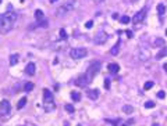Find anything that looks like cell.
<instances>
[{
	"instance_id": "obj_36",
	"label": "cell",
	"mask_w": 167,
	"mask_h": 126,
	"mask_svg": "<svg viewBox=\"0 0 167 126\" xmlns=\"http://www.w3.org/2000/svg\"><path fill=\"white\" fill-rule=\"evenodd\" d=\"M54 2H57V0H50V3H54Z\"/></svg>"
},
{
	"instance_id": "obj_4",
	"label": "cell",
	"mask_w": 167,
	"mask_h": 126,
	"mask_svg": "<svg viewBox=\"0 0 167 126\" xmlns=\"http://www.w3.org/2000/svg\"><path fill=\"white\" fill-rule=\"evenodd\" d=\"M10 112H11V105H10V101L3 100V101L0 102V116H9Z\"/></svg>"
},
{
	"instance_id": "obj_7",
	"label": "cell",
	"mask_w": 167,
	"mask_h": 126,
	"mask_svg": "<svg viewBox=\"0 0 167 126\" xmlns=\"http://www.w3.org/2000/svg\"><path fill=\"white\" fill-rule=\"evenodd\" d=\"M145 17H146V8H142L132 17V22L134 24H139V22H142L145 20Z\"/></svg>"
},
{
	"instance_id": "obj_22",
	"label": "cell",
	"mask_w": 167,
	"mask_h": 126,
	"mask_svg": "<svg viewBox=\"0 0 167 126\" xmlns=\"http://www.w3.org/2000/svg\"><path fill=\"white\" fill-rule=\"evenodd\" d=\"M71 98L74 100V101H79V100H81V93H79V92H72V93H71Z\"/></svg>"
},
{
	"instance_id": "obj_16",
	"label": "cell",
	"mask_w": 167,
	"mask_h": 126,
	"mask_svg": "<svg viewBox=\"0 0 167 126\" xmlns=\"http://www.w3.org/2000/svg\"><path fill=\"white\" fill-rule=\"evenodd\" d=\"M166 56H167V47L164 46V47H161V51H160V53L156 54V58H157V60H161V58L166 57Z\"/></svg>"
},
{
	"instance_id": "obj_11",
	"label": "cell",
	"mask_w": 167,
	"mask_h": 126,
	"mask_svg": "<svg viewBox=\"0 0 167 126\" xmlns=\"http://www.w3.org/2000/svg\"><path fill=\"white\" fill-rule=\"evenodd\" d=\"M87 94H88V97H89L91 100H98V97H99V90H98V89L88 90Z\"/></svg>"
},
{
	"instance_id": "obj_28",
	"label": "cell",
	"mask_w": 167,
	"mask_h": 126,
	"mask_svg": "<svg viewBox=\"0 0 167 126\" xmlns=\"http://www.w3.org/2000/svg\"><path fill=\"white\" fill-rule=\"evenodd\" d=\"M153 84H155L153 82H146V83H145V86H143V90H149V89H152V87H153Z\"/></svg>"
},
{
	"instance_id": "obj_8",
	"label": "cell",
	"mask_w": 167,
	"mask_h": 126,
	"mask_svg": "<svg viewBox=\"0 0 167 126\" xmlns=\"http://www.w3.org/2000/svg\"><path fill=\"white\" fill-rule=\"evenodd\" d=\"M43 101H45V104H53V93L50 90H43Z\"/></svg>"
},
{
	"instance_id": "obj_13",
	"label": "cell",
	"mask_w": 167,
	"mask_h": 126,
	"mask_svg": "<svg viewBox=\"0 0 167 126\" xmlns=\"http://www.w3.org/2000/svg\"><path fill=\"white\" fill-rule=\"evenodd\" d=\"M120 46H121V40H118V42L116 43V44L111 47V50H110V53H111V56H117L118 54V51H120Z\"/></svg>"
},
{
	"instance_id": "obj_27",
	"label": "cell",
	"mask_w": 167,
	"mask_h": 126,
	"mask_svg": "<svg viewBox=\"0 0 167 126\" xmlns=\"http://www.w3.org/2000/svg\"><path fill=\"white\" fill-rule=\"evenodd\" d=\"M60 39H63V40L67 39V32H66V29H63V28L60 29Z\"/></svg>"
},
{
	"instance_id": "obj_24",
	"label": "cell",
	"mask_w": 167,
	"mask_h": 126,
	"mask_svg": "<svg viewBox=\"0 0 167 126\" xmlns=\"http://www.w3.org/2000/svg\"><path fill=\"white\" fill-rule=\"evenodd\" d=\"M25 104H27V98H25V97H22V98H21L20 101H18L17 108H18V110H21V108H24V107H25Z\"/></svg>"
},
{
	"instance_id": "obj_20",
	"label": "cell",
	"mask_w": 167,
	"mask_h": 126,
	"mask_svg": "<svg viewBox=\"0 0 167 126\" xmlns=\"http://www.w3.org/2000/svg\"><path fill=\"white\" fill-rule=\"evenodd\" d=\"M64 110H66L68 114H74V111H75V108H74V105H72V104H66V105H64Z\"/></svg>"
},
{
	"instance_id": "obj_39",
	"label": "cell",
	"mask_w": 167,
	"mask_h": 126,
	"mask_svg": "<svg viewBox=\"0 0 167 126\" xmlns=\"http://www.w3.org/2000/svg\"><path fill=\"white\" fill-rule=\"evenodd\" d=\"M121 126H127V125H121Z\"/></svg>"
},
{
	"instance_id": "obj_21",
	"label": "cell",
	"mask_w": 167,
	"mask_h": 126,
	"mask_svg": "<svg viewBox=\"0 0 167 126\" xmlns=\"http://www.w3.org/2000/svg\"><path fill=\"white\" fill-rule=\"evenodd\" d=\"M24 90L25 92H32L33 90V83L32 82H27V83L24 84Z\"/></svg>"
},
{
	"instance_id": "obj_3",
	"label": "cell",
	"mask_w": 167,
	"mask_h": 126,
	"mask_svg": "<svg viewBox=\"0 0 167 126\" xmlns=\"http://www.w3.org/2000/svg\"><path fill=\"white\" fill-rule=\"evenodd\" d=\"M70 56H71L74 60H81V58H85L88 56V50L85 47H75L71 50Z\"/></svg>"
},
{
	"instance_id": "obj_32",
	"label": "cell",
	"mask_w": 167,
	"mask_h": 126,
	"mask_svg": "<svg viewBox=\"0 0 167 126\" xmlns=\"http://www.w3.org/2000/svg\"><path fill=\"white\" fill-rule=\"evenodd\" d=\"M125 33H127V36H128V38H130V39H131V38H132V36H134V33H132V30H125Z\"/></svg>"
},
{
	"instance_id": "obj_10",
	"label": "cell",
	"mask_w": 167,
	"mask_h": 126,
	"mask_svg": "<svg viewBox=\"0 0 167 126\" xmlns=\"http://www.w3.org/2000/svg\"><path fill=\"white\" fill-rule=\"evenodd\" d=\"M139 60L141 61H148L150 58V51L149 50H146V48H141L139 50Z\"/></svg>"
},
{
	"instance_id": "obj_25",
	"label": "cell",
	"mask_w": 167,
	"mask_h": 126,
	"mask_svg": "<svg viewBox=\"0 0 167 126\" xmlns=\"http://www.w3.org/2000/svg\"><path fill=\"white\" fill-rule=\"evenodd\" d=\"M130 21H131V18H130L128 15H122V17L120 18V22H121V24H128Z\"/></svg>"
},
{
	"instance_id": "obj_31",
	"label": "cell",
	"mask_w": 167,
	"mask_h": 126,
	"mask_svg": "<svg viewBox=\"0 0 167 126\" xmlns=\"http://www.w3.org/2000/svg\"><path fill=\"white\" fill-rule=\"evenodd\" d=\"M104 87L109 90V87H110V79H106V80H104Z\"/></svg>"
},
{
	"instance_id": "obj_1",
	"label": "cell",
	"mask_w": 167,
	"mask_h": 126,
	"mask_svg": "<svg viewBox=\"0 0 167 126\" xmlns=\"http://www.w3.org/2000/svg\"><path fill=\"white\" fill-rule=\"evenodd\" d=\"M15 20H17L15 12H6L0 15V33H9L14 26Z\"/></svg>"
},
{
	"instance_id": "obj_17",
	"label": "cell",
	"mask_w": 167,
	"mask_h": 126,
	"mask_svg": "<svg viewBox=\"0 0 167 126\" xmlns=\"http://www.w3.org/2000/svg\"><path fill=\"white\" fill-rule=\"evenodd\" d=\"M122 112H125V114H132L134 112V107H131V105H122Z\"/></svg>"
},
{
	"instance_id": "obj_15",
	"label": "cell",
	"mask_w": 167,
	"mask_h": 126,
	"mask_svg": "<svg viewBox=\"0 0 167 126\" xmlns=\"http://www.w3.org/2000/svg\"><path fill=\"white\" fill-rule=\"evenodd\" d=\"M153 44L156 46V47H164L166 46V43H164V39H161V38H156L155 42H153Z\"/></svg>"
},
{
	"instance_id": "obj_38",
	"label": "cell",
	"mask_w": 167,
	"mask_h": 126,
	"mask_svg": "<svg viewBox=\"0 0 167 126\" xmlns=\"http://www.w3.org/2000/svg\"><path fill=\"white\" fill-rule=\"evenodd\" d=\"M66 126H70V125H68V123H67V125H66Z\"/></svg>"
},
{
	"instance_id": "obj_18",
	"label": "cell",
	"mask_w": 167,
	"mask_h": 126,
	"mask_svg": "<svg viewBox=\"0 0 167 126\" xmlns=\"http://www.w3.org/2000/svg\"><path fill=\"white\" fill-rule=\"evenodd\" d=\"M35 18L38 20V21L43 20V18H45V14H43V11H42V10H36V11H35Z\"/></svg>"
},
{
	"instance_id": "obj_34",
	"label": "cell",
	"mask_w": 167,
	"mask_h": 126,
	"mask_svg": "<svg viewBox=\"0 0 167 126\" xmlns=\"http://www.w3.org/2000/svg\"><path fill=\"white\" fill-rule=\"evenodd\" d=\"M163 68H164V71L167 72V64H164V65H163Z\"/></svg>"
},
{
	"instance_id": "obj_30",
	"label": "cell",
	"mask_w": 167,
	"mask_h": 126,
	"mask_svg": "<svg viewBox=\"0 0 167 126\" xmlns=\"http://www.w3.org/2000/svg\"><path fill=\"white\" fill-rule=\"evenodd\" d=\"M93 26V21H87V24H85V28H88V29H91V28Z\"/></svg>"
},
{
	"instance_id": "obj_23",
	"label": "cell",
	"mask_w": 167,
	"mask_h": 126,
	"mask_svg": "<svg viewBox=\"0 0 167 126\" xmlns=\"http://www.w3.org/2000/svg\"><path fill=\"white\" fill-rule=\"evenodd\" d=\"M157 12H159V15H160V17H161V15H164V12H166V7H164V4H159V6H157Z\"/></svg>"
},
{
	"instance_id": "obj_35",
	"label": "cell",
	"mask_w": 167,
	"mask_h": 126,
	"mask_svg": "<svg viewBox=\"0 0 167 126\" xmlns=\"http://www.w3.org/2000/svg\"><path fill=\"white\" fill-rule=\"evenodd\" d=\"M152 126H159V123H153V125Z\"/></svg>"
},
{
	"instance_id": "obj_26",
	"label": "cell",
	"mask_w": 167,
	"mask_h": 126,
	"mask_svg": "<svg viewBox=\"0 0 167 126\" xmlns=\"http://www.w3.org/2000/svg\"><path fill=\"white\" fill-rule=\"evenodd\" d=\"M39 26L40 28H48V20H46V18L40 20V21H39Z\"/></svg>"
},
{
	"instance_id": "obj_5",
	"label": "cell",
	"mask_w": 167,
	"mask_h": 126,
	"mask_svg": "<svg viewBox=\"0 0 167 126\" xmlns=\"http://www.w3.org/2000/svg\"><path fill=\"white\" fill-rule=\"evenodd\" d=\"M72 8H74V3H72V2H70V3H67V4H64V6L60 7V8L57 10L56 14L59 15V17H63V15H66V14H68V12H71Z\"/></svg>"
},
{
	"instance_id": "obj_33",
	"label": "cell",
	"mask_w": 167,
	"mask_h": 126,
	"mask_svg": "<svg viewBox=\"0 0 167 126\" xmlns=\"http://www.w3.org/2000/svg\"><path fill=\"white\" fill-rule=\"evenodd\" d=\"M164 96H166V93H164V92H159V93H157L159 98H164Z\"/></svg>"
},
{
	"instance_id": "obj_2",
	"label": "cell",
	"mask_w": 167,
	"mask_h": 126,
	"mask_svg": "<svg viewBox=\"0 0 167 126\" xmlns=\"http://www.w3.org/2000/svg\"><path fill=\"white\" fill-rule=\"evenodd\" d=\"M100 66H102V62H100V61H93V62L89 64V66H88V71H87V74H85V76H87V79H88V82H89V83L93 80V78H95L96 74L100 71Z\"/></svg>"
},
{
	"instance_id": "obj_14",
	"label": "cell",
	"mask_w": 167,
	"mask_h": 126,
	"mask_svg": "<svg viewBox=\"0 0 167 126\" xmlns=\"http://www.w3.org/2000/svg\"><path fill=\"white\" fill-rule=\"evenodd\" d=\"M109 71L111 72V74H117V72L120 71V65L118 64H116V62H113V64H109Z\"/></svg>"
},
{
	"instance_id": "obj_29",
	"label": "cell",
	"mask_w": 167,
	"mask_h": 126,
	"mask_svg": "<svg viewBox=\"0 0 167 126\" xmlns=\"http://www.w3.org/2000/svg\"><path fill=\"white\" fill-rule=\"evenodd\" d=\"M155 105H156L155 101H146L145 102V108H153Z\"/></svg>"
},
{
	"instance_id": "obj_12",
	"label": "cell",
	"mask_w": 167,
	"mask_h": 126,
	"mask_svg": "<svg viewBox=\"0 0 167 126\" xmlns=\"http://www.w3.org/2000/svg\"><path fill=\"white\" fill-rule=\"evenodd\" d=\"M35 71H36V65L33 62H29L27 65V68H25V72H27L28 75H33V74H35Z\"/></svg>"
},
{
	"instance_id": "obj_40",
	"label": "cell",
	"mask_w": 167,
	"mask_h": 126,
	"mask_svg": "<svg viewBox=\"0 0 167 126\" xmlns=\"http://www.w3.org/2000/svg\"><path fill=\"white\" fill-rule=\"evenodd\" d=\"M166 35H167V29H166Z\"/></svg>"
},
{
	"instance_id": "obj_37",
	"label": "cell",
	"mask_w": 167,
	"mask_h": 126,
	"mask_svg": "<svg viewBox=\"0 0 167 126\" xmlns=\"http://www.w3.org/2000/svg\"><path fill=\"white\" fill-rule=\"evenodd\" d=\"M98 2H99V3H102V2H103V0H98Z\"/></svg>"
},
{
	"instance_id": "obj_41",
	"label": "cell",
	"mask_w": 167,
	"mask_h": 126,
	"mask_svg": "<svg viewBox=\"0 0 167 126\" xmlns=\"http://www.w3.org/2000/svg\"><path fill=\"white\" fill-rule=\"evenodd\" d=\"M0 3H2V0H0Z\"/></svg>"
},
{
	"instance_id": "obj_19",
	"label": "cell",
	"mask_w": 167,
	"mask_h": 126,
	"mask_svg": "<svg viewBox=\"0 0 167 126\" xmlns=\"http://www.w3.org/2000/svg\"><path fill=\"white\" fill-rule=\"evenodd\" d=\"M18 54H13L11 57H10V65H15V64L18 62Z\"/></svg>"
},
{
	"instance_id": "obj_9",
	"label": "cell",
	"mask_w": 167,
	"mask_h": 126,
	"mask_svg": "<svg viewBox=\"0 0 167 126\" xmlns=\"http://www.w3.org/2000/svg\"><path fill=\"white\" fill-rule=\"evenodd\" d=\"M74 83L77 84L78 87H85L89 82H88V79H87V76H85V75H81V76H78V78H77V80H75Z\"/></svg>"
},
{
	"instance_id": "obj_6",
	"label": "cell",
	"mask_w": 167,
	"mask_h": 126,
	"mask_svg": "<svg viewBox=\"0 0 167 126\" xmlns=\"http://www.w3.org/2000/svg\"><path fill=\"white\" fill-rule=\"evenodd\" d=\"M107 38H109V36L106 35V32H103V30H99V32L95 35V39H93V42H95L96 44H103V43H106Z\"/></svg>"
}]
</instances>
